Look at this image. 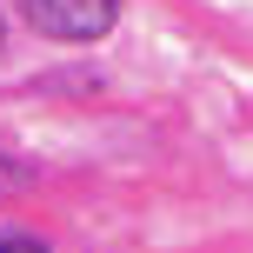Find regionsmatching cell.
<instances>
[{
    "label": "cell",
    "mask_w": 253,
    "mask_h": 253,
    "mask_svg": "<svg viewBox=\"0 0 253 253\" xmlns=\"http://www.w3.org/2000/svg\"><path fill=\"white\" fill-rule=\"evenodd\" d=\"M27 27L47 40H100L107 27H114L120 0H20Z\"/></svg>",
    "instance_id": "obj_1"
},
{
    "label": "cell",
    "mask_w": 253,
    "mask_h": 253,
    "mask_svg": "<svg viewBox=\"0 0 253 253\" xmlns=\"http://www.w3.org/2000/svg\"><path fill=\"white\" fill-rule=\"evenodd\" d=\"M13 247H20V253H40L34 233H0V253H13Z\"/></svg>",
    "instance_id": "obj_2"
}]
</instances>
